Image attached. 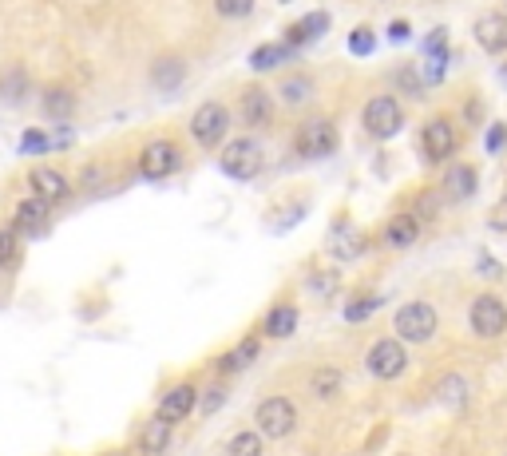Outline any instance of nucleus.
<instances>
[{
    "instance_id": "obj_1",
    "label": "nucleus",
    "mask_w": 507,
    "mask_h": 456,
    "mask_svg": "<svg viewBox=\"0 0 507 456\" xmlns=\"http://www.w3.org/2000/svg\"><path fill=\"white\" fill-rule=\"evenodd\" d=\"M294 429H297V405L290 397H266L258 405V433L266 441H285Z\"/></svg>"
},
{
    "instance_id": "obj_2",
    "label": "nucleus",
    "mask_w": 507,
    "mask_h": 456,
    "mask_svg": "<svg viewBox=\"0 0 507 456\" xmlns=\"http://www.w3.org/2000/svg\"><path fill=\"white\" fill-rule=\"evenodd\" d=\"M297 155L302 159H325L337 151V127L330 119H305L302 127H297V139H294Z\"/></svg>"
},
{
    "instance_id": "obj_3",
    "label": "nucleus",
    "mask_w": 507,
    "mask_h": 456,
    "mask_svg": "<svg viewBox=\"0 0 507 456\" xmlns=\"http://www.w3.org/2000/svg\"><path fill=\"white\" fill-rule=\"evenodd\" d=\"M361 119H365V132L376 135V139H393L404 127V112L393 96H373L369 104H365Z\"/></svg>"
},
{
    "instance_id": "obj_4",
    "label": "nucleus",
    "mask_w": 507,
    "mask_h": 456,
    "mask_svg": "<svg viewBox=\"0 0 507 456\" xmlns=\"http://www.w3.org/2000/svg\"><path fill=\"white\" fill-rule=\"evenodd\" d=\"M436 333V310L429 302H409L396 310V337L401 342H429Z\"/></svg>"
},
{
    "instance_id": "obj_5",
    "label": "nucleus",
    "mask_w": 507,
    "mask_h": 456,
    "mask_svg": "<svg viewBox=\"0 0 507 456\" xmlns=\"http://www.w3.org/2000/svg\"><path fill=\"white\" fill-rule=\"evenodd\" d=\"M258 171H262V147L254 143V139H234V143H226L222 151V175L231 178H254Z\"/></svg>"
},
{
    "instance_id": "obj_6",
    "label": "nucleus",
    "mask_w": 507,
    "mask_h": 456,
    "mask_svg": "<svg viewBox=\"0 0 507 456\" xmlns=\"http://www.w3.org/2000/svg\"><path fill=\"white\" fill-rule=\"evenodd\" d=\"M365 365H369L373 377H381V381H393V377L404 373V365H409V353H404L401 342H393V337H381V342H373V350L365 353Z\"/></svg>"
},
{
    "instance_id": "obj_7",
    "label": "nucleus",
    "mask_w": 507,
    "mask_h": 456,
    "mask_svg": "<svg viewBox=\"0 0 507 456\" xmlns=\"http://www.w3.org/2000/svg\"><path fill=\"white\" fill-rule=\"evenodd\" d=\"M468 322L480 337H500L507 330V306L495 294H480L468 310Z\"/></svg>"
},
{
    "instance_id": "obj_8",
    "label": "nucleus",
    "mask_w": 507,
    "mask_h": 456,
    "mask_svg": "<svg viewBox=\"0 0 507 456\" xmlns=\"http://www.w3.org/2000/svg\"><path fill=\"white\" fill-rule=\"evenodd\" d=\"M139 171H143V178H151V183L175 175L178 171V147L171 143V139H155V143H147L143 155H139Z\"/></svg>"
},
{
    "instance_id": "obj_9",
    "label": "nucleus",
    "mask_w": 507,
    "mask_h": 456,
    "mask_svg": "<svg viewBox=\"0 0 507 456\" xmlns=\"http://www.w3.org/2000/svg\"><path fill=\"white\" fill-rule=\"evenodd\" d=\"M226 127H231V115H226L222 104H203V107L195 112V119H191V135H195L203 147L222 143Z\"/></svg>"
},
{
    "instance_id": "obj_10",
    "label": "nucleus",
    "mask_w": 507,
    "mask_h": 456,
    "mask_svg": "<svg viewBox=\"0 0 507 456\" xmlns=\"http://www.w3.org/2000/svg\"><path fill=\"white\" fill-rule=\"evenodd\" d=\"M421 143H424V155L440 163V159H448L456 151V127L448 123V119H429Z\"/></svg>"
},
{
    "instance_id": "obj_11",
    "label": "nucleus",
    "mask_w": 507,
    "mask_h": 456,
    "mask_svg": "<svg viewBox=\"0 0 507 456\" xmlns=\"http://www.w3.org/2000/svg\"><path fill=\"white\" fill-rule=\"evenodd\" d=\"M475 40L484 52H507V13H488L475 20Z\"/></svg>"
},
{
    "instance_id": "obj_12",
    "label": "nucleus",
    "mask_w": 507,
    "mask_h": 456,
    "mask_svg": "<svg viewBox=\"0 0 507 456\" xmlns=\"http://www.w3.org/2000/svg\"><path fill=\"white\" fill-rule=\"evenodd\" d=\"M16 234H32L40 238L48 231V203L44 198H24V203L16 206V226H13Z\"/></svg>"
},
{
    "instance_id": "obj_13",
    "label": "nucleus",
    "mask_w": 507,
    "mask_h": 456,
    "mask_svg": "<svg viewBox=\"0 0 507 456\" xmlns=\"http://www.w3.org/2000/svg\"><path fill=\"white\" fill-rule=\"evenodd\" d=\"M195 405H198V389H195V385H175V389L158 401V416L175 424V421H183V416H191Z\"/></svg>"
},
{
    "instance_id": "obj_14",
    "label": "nucleus",
    "mask_w": 507,
    "mask_h": 456,
    "mask_svg": "<svg viewBox=\"0 0 507 456\" xmlns=\"http://www.w3.org/2000/svg\"><path fill=\"white\" fill-rule=\"evenodd\" d=\"M28 183H32V195L44 198L48 206L59 203V198L68 195V178L59 171H52V167H40V171H32V175H28Z\"/></svg>"
},
{
    "instance_id": "obj_15",
    "label": "nucleus",
    "mask_w": 507,
    "mask_h": 456,
    "mask_svg": "<svg viewBox=\"0 0 507 456\" xmlns=\"http://www.w3.org/2000/svg\"><path fill=\"white\" fill-rule=\"evenodd\" d=\"M242 119L250 127H266L274 119V104H270V92H266V87H250V92L242 96Z\"/></svg>"
},
{
    "instance_id": "obj_16",
    "label": "nucleus",
    "mask_w": 507,
    "mask_h": 456,
    "mask_svg": "<svg viewBox=\"0 0 507 456\" xmlns=\"http://www.w3.org/2000/svg\"><path fill=\"white\" fill-rule=\"evenodd\" d=\"M139 449L147 456H158L171 449V421H163V416H155V421L143 424V433H139Z\"/></svg>"
},
{
    "instance_id": "obj_17",
    "label": "nucleus",
    "mask_w": 507,
    "mask_h": 456,
    "mask_svg": "<svg viewBox=\"0 0 507 456\" xmlns=\"http://www.w3.org/2000/svg\"><path fill=\"white\" fill-rule=\"evenodd\" d=\"M416 234H421V218H416V214H396L393 223L385 226V242H389L393 251H404V246H412Z\"/></svg>"
},
{
    "instance_id": "obj_18",
    "label": "nucleus",
    "mask_w": 507,
    "mask_h": 456,
    "mask_svg": "<svg viewBox=\"0 0 507 456\" xmlns=\"http://www.w3.org/2000/svg\"><path fill=\"white\" fill-rule=\"evenodd\" d=\"M325 24H330V16H325V13L302 16V20H297V24L290 28V32H285L282 44H285V48H302V44H310L313 36H321V32H325Z\"/></svg>"
},
{
    "instance_id": "obj_19",
    "label": "nucleus",
    "mask_w": 507,
    "mask_h": 456,
    "mask_svg": "<svg viewBox=\"0 0 507 456\" xmlns=\"http://www.w3.org/2000/svg\"><path fill=\"white\" fill-rule=\"evenodd\" d=\"M258 353H262V342L250 333V337H242V342H238L234 350L222 357V361H218V369H222V373H238V369H246V365H250Z\"/></svg>"
},
{
    "instance_id": "obj_20",
    "label": "nucleus",
    "mask_w": 507,
    "mask_h": 456,
    "mask_svg": "<svg viewBox=\"0 0 507 456\" xmlns=\"http://www.w3.org/2000/svg\"><path fill=\"white\" fill-rule=\"evenodd\" d=\"M444 195L452 198V203H464L468 195H475V171L472 167H452L448 178H444Z\"/></svg>"
},
{
    "instance_id": "obj_21",
    "label": "nucleus",
    "mask_w": 507,
    "mask_h": 456,
    "mask_svg": "<svg viewBox=\"0 0 507 456\" xmlns=\"http://www.w3.org/2000/svg\"><path fill=\"white\" fill-rule=\"evenodd\" d=\"M183 76H186V68H183V59H175V56H163V59H158V64L151 68L155 87H163V92H175V87L183 84Z\"/></svg>"
},
{
    "instance_id": "obj_22",
    "label": "nucleus",
    "mask_w": 507,
    "mask_h": 456,
    "mask_svg": "<svg viewBox=\"0 0 507 456\" xmlns=\"http://www.w3.org/2000/svg\"><path fill=\"white\" fill-rule=\"evenodd\" d=\"M44 112H48V119H72V112H76V96L68 92V87H48V96H44Z\"/></svg>"
},
{
    "instance_id": "obj_23",
    "label": "nucleus",
    "mask_w": 507,
    "mask_h": 456,
    "mask_svg": "<svg viewBox=\"0 0 507 456\" xmlns=\"http://www.w3.org/2000/svg\"><path fill=\"white\" fill-rule=\"evenodd\" d=\"M24 96H28V72L24 68H5V76H0V99L20 104Z\"/></svg>"
},
{
    "instance_id": "obj_24",
    "label": "nucleus",
    "mask_w": 507,
    "mask_h": 456,
    "mask_svg": "<svg viewBox=\"0 0 507 456\" xmlns=\"http://www.w3.org/2000/svg\"><path fill=\"white\" fill-rule=\"evenodd\" d=\"M297 330V310L294 306H274L270 317H266V333L270 337H290Z\"/></svg>"
},
{
    "instance_id": "obj_25",
    "label": "nucleus",
    "mask_w": 507,
    "mask_h": 456,
    "mask_svg": "<svg viewBox=\"0 0 507 456\" xmlns=\"http://www.w3.org/2000/svg\"><path fill=\"white\" fill-rule=\"evenodd\" d=\"M294 48H285V44H262V48H254V56H250V68L254 72H270V68H277L282 59H290Z\"/></svg>"
},
{
    "instance_id": "obj_26",
    "label": "nucleus",
    "mask_w": 507,
    "mask_h": 456,
    "mask_svg": "<svg viewBox=\"0 0 507 456\" xmlns=\"http://www.w3.org/2000/svg\"><path fill=\"white\" fill-rule=\"evenodd\" d=\"M436 393H440V401L452 405V409H464V405H468V381H464L460 373H448V377H444Z\"/></svg>"
},
{
    "instance_id": "obj_27",
    "label": "nucleus",
    "mask_w": 507,
    "mask_h": 456,
    "mask_svg": "<svg viewBox=\"0 0 507 456\" xmlns=\"http://www.w3.org/2000/svg\"><path fill=\"white\" fill-rule=\"evenodd\" d=\"M262 441L266 436L262 433H234V441H231V449H226V456H262Z\"/></svg>"
},
{
    "instance_id": "obj_28",
    "label": "nucleus",
    "mask_w": 507,
    "mask_h": 456,
    "mask_svg": "<svg viewBox=\"0 0 507 456\" xmlns=\"http://www.w3.org/2000/svg\"><path fill=\"white\" fill-rule=\"evenodd\" d=\"M310 389L317 397H333L337 389H341V369H333V365H325V369H317L310 377Z\"/></svg>"
},
{
    "instance_id": "obj_29",
    "label": "nucleus",
    "mask_w": 507,
    "mask_h": 456,
    "mask_svg": "<svg viewBox=\"0 0 507 456\" xmlns=\"http://www.w3.org/2000/svg\"><path fill=\"white\" fill-rule=\"evenodd\" d=\"M373 310H381V297L365 294V297H353L349 310H345V322H369Z\"/></svg>"
},
{
    "instance_id": "obj_30",
    "label": "nucleus",
    "mask_w": 507,
    "mask_h": 456,
    "mask_svg": "<svg viewBox=\"0 0 507 456\" xmlns=\"http://www.w3.org/2000/svg\"><path fill=\"white\" fill-rule=\"evenodd\" d=\"M20 151L24 155H44V151H52V139H48V132H40V127H28V132L20 135Z\"/></svg>"
},
{
    "instance_id": "obj_31",
    "label": "nucleus",
    "mask_w": 507,
    "mask_h": 456,
    "mask_svg": "<svg viewBox=\"0 0 507 456\" xmlns=\"http://www.w3.org/2000/svg\"><path fill=\"white\" fill-rule=\"evenodd\" d=\"M214 8H218V16H250L254 13V0H214Z\"/></svg>"
},
{
    "instance_id": "obj_32",
    "label": "nucleus",
    "mask_w": 507,
    "mask_h": 456,
    "mask_svg": "<svg viewBox=\"0 0 507 456\" xmlns=\"http://www.w3.org/2000/svg\"><path fill=\"white\" fill-rule=\"evenodd\" d=\"M373 48H376V36L369 32V28H357V32L349 36V52L353 56H369Z\"/></svg>"
},
{
    "instance_id": "obj_33",
    "label": "nucleus",
    "mask_w": 507,
    "mask_h": 456,
    "mask_svg": "<svg viewBox=\"0 0 507 456\" xmlns=\"http://www.w3.org/2000/svg\"><path fill=\"white\" fill-rule=\"evenodd\" d=\"M16 258H20L16 231H5V234H0V266H16Z\"/></svg>"
},
{
    "instance_id": "obj_34",
    "label": "nucleus",
    "mask_w": 507,
    "mask_h": 456,
    "mask_svg": "<svg viewBox=\"0 0 507 456\" xmlns=\"http://www.w3.org/2000/svg\"><path fill=\"white\" fill-rule=\"evenodd\" d=\"M444 72H448V52H440V56H429V68H424V79L429 84H440Z\"/></svg>"
},
{
    "instance_id": "obj_35",
    "label": "nucleus",
    "mask_w": 507,
    "mask_h": 456,
    "mask_svg": "<svg viewBox=\"0 0 507 456\" xmlns=\"http://www.w3.org/2000/svg\"><path fill=\"white\" fill-rule=\"evenodd\" d=\"M282 96H285V104H302V99L310 96V79H290V84L282 87Z\"/></svg>"
},
{
    "instance_id": "obj_36",
    "label": "nucleus",
    "mask_w": 507,
    "mask_h": 456,
    "mask_svg": "<svg viewBox=\"0 0 507 456\" xmlns=\"http://www.w3.org/2000/svg\"><path fill=\"white\" fill-rule=\"evenodd\" d=\"M440 52H448V32L436 28V32H429V40H424V56H440Z\"/></svg>"
},
{
    "instance_id": "obj_37",
    "label": "nucleus",
    "mask_w": 507,
    "mask_h": 456,
    "mask_svg": "<svg viewBox=\"0 0 507 456\" xmlns=\"http://www.w3.org/2000/svg\"><path fill=\"white\" fill-rule=\"evenodd\" d=\"M503 147H507V127H503V123H495L492 132H488V151H492V155H500Z\"/></svg>"
},
{
    "instance_id": "obj_38",
    "label": "nucleus",
    "mask_w": 507,
    "mask_h": 456,
    "mask_svg": "<svg viewBox=\"0 0 507 456\" xmlns=\"http://www.w3.org/2000/svg\"><path fill=\"white\" fill-rule=\"evenodd\" d=\"M222 397H226V393H222V389H218V385H214V389L203 397V405H198V409H203V413H214L218 405H222Z\"/></svg>"
},
{
    "instance_id": "obj_39",
    "label": "nucleus",
    "mask_w": 507,
    "mask_h": 456,
    "mask_svg": "<svg viewBox=\"0 0 507 456\" xmlns=\"http://www.w3.org/2000/svg\"><path fill=\"white\" fill-rule=\"evenodd\" d=\"M492 226H495V231H507V198H500V203H495V211H492Z\"/></svg>"
},
{
    "instance_id": "obj_40",
    "label": "nucleus",
    "mask_w": 507,
    "mask_h": 456,
    "mask_svg": "<svg viewBox=\"0 0 507 456\" xmlns=\"http://www.w3.org/2000/svg\"><path fill=\"white\" fill-rule=\"evenodd\" d=\"M389 40H396V44H401V40H409V24H404V20H393Z\"/></svg>"
},
{
    "instance_id": "obj_41",
    "label": "nucleus",
    "mask_w": 507,
    "mask_h": 456,
    "mask_svg": "<svg viewBox=\"0 0 507 456\" xmlns=\"http://www.w3.org/2000/svg\"><path fill=\"white\" fill-rule=\"evenodd\" d=\"M500 76H503V84H507V64H503V68H500Z\"/></svg>"
},
{
    "instance_id": "obj_42",
    "label": "nucleus",
    "mask_w": 507,
    "mask_h": 456,
    "mask_svg": "<svg viewBox=\"0 0 507 456\" xmlns=\"http://www.w3.org/2000/svg\"><path fill=\"white\" fill-rule=\"evenodd\" d=\"M107 456H123V452H107Z\"/></svg>"
}]
</instances>
